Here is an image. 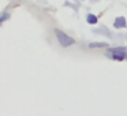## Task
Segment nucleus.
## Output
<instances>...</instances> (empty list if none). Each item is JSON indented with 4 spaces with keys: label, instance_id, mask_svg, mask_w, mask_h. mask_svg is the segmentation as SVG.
Returning a JSON list of instances; mask_svg holds the SVG:
<instances>
[{
    "label": "nucleus",
    "instance_id": "1",
    "mask_svg": "<svg viewBox=\"0 0 127 116\" xmlns=\"http://www.w3.org/2000/svg\"><path fill=\"white\" fill-rule=\"evenodd\" d=\"M105 56L111 60L123 61L127 60V47H116V48H108Z\"/></svg>",
    "mask_w": 127,
    "mask_h": 116
},
{
    "label": "nucleus",
    "instance_id": "2",
    "mask_svg": "<svg viewBox=\"0 0 127 116\" xmlns=\"http://www.w3.org/2000/svg\"><path fill=\"white\" fill-rule=\"evenodd\" d=\"M55 36H56L58 42L60 44V47H63V48H68L75 44V40L72 37H70L68 34H66L64 31H62L60 29H55Z\"/></svg>",
    "mask_w": 127,
    "mask_h": 116
},
{
    "label": "nucleus",
    "instance_id": "3",
    "mask_svg": "<svg viewBox=\"0 0 127 116\" xmlns=\"http://www.w3.org/2000/svg\"><path fill=\"white\" fill-rule=\"evenodd\" d=\"M113 28L115 29H126L127 28V19L124 17H116L113 21Z\"/></svg>",
    "mask_w": 127,
    "mask_h": 116
},
{
    "label": "nucleus",
    "instance_id": "4",
    "mask_svg": "<svg viewBox=\"0 0 127 116\" xmlns=\"http://www.w3.org/2000/svg\"><path fill=\"white\" fill-rule=\"evenodd\" d=\"M86 22L89 23V25H97L98 23V17L94 14H88L86 15Z\"/></svg>",
    "mask_w": 127,
    "mask_h": 116
},
{
    "label": "nucleus",
    "instance_id": "5",
    "mask_svg": "<svg viewBox=\"0 0 127 116\" xmlns=\"http://www.w3.org/2000/svg\"><path fill=\"white\" fill-rule=\"evenodd\" d=\"M89 48H92V49H101V48H108V42H92V44H89Z\"/></svg>",
    "mask_w": 127,
    "mask_h": 116
},
{
    "label": "nucleus",
    "instance_id": "6",
    "mask_svg": "<svg viewBox=\"0 0 127 116\" xmlns=\"http://www.w3.org/2000/svg\"><path fill=\"white\" fill-rule=\"evenodd\" d=\"M7 19H10V12H7V11L1 12L0 14V25L3 22H7Z\"/></svg>",
    "mask_w": 127,
    "mask_h": 116
}]
</instances>
